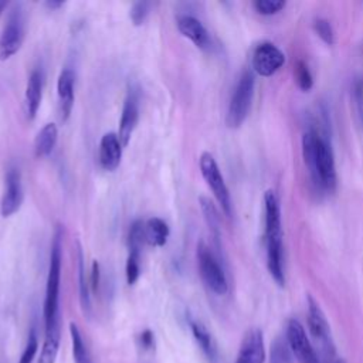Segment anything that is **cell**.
I'll list each match as a JSON object with an SVG mask.
<instances>
[{
	"label": "cell",
	"instance_id": "obj_1",
	"mask_svg": "<svg viewBox=\"0 0 363 363\" xmlns=\"http://www.w3.org/2000/svg\"><path fill=\"white\" fill-rule=\"evenodd\" d=\"M61 264H63V229L57 226L53 236L52 253H50V266L46 284V298L43 307L44 326L60 323V282H61Z\"/></svg>",
	"mask_w": 363,
	"mask_h": 363
},
{
	"label": "cell",
	"instance_id": "obj_2",
	"mask_svg": "<svg viewBox=\"0 0 363 363\" xmlns=\"http://www.w3.org/2000/svg\"><path fill=\"white\" fill-rule=\"evenodd\" d=\"M254 85H256V78L253 71L246 70L239 78L229 104L227 117H226V124L229 128L232 129L240 128L246 121L251 107L253 95H254Z\"/></svg>",
	"mask_w": 363,
	"mask_h": 363
},
{
	"label": "cell",
	"instance_id": "obj_3",
	"mask_svg": "<svg viewBox=\"0 0 363 363\" xmlns=\"http://www.w3.org/2000/svg\"><path fill=\"white\" fill-rule=\"evenodd\" d=\"M26 37V19L22 5H15L8 23L5 25L2 35H0V60L6 61L16 56Z\"/></svg>",
	"mask_w": 363,
	"mask_h": 363
},
{
	"label": "cell",
	"instance_id": "obj_4",
	"mask_svg": "<svg viewBox=\"0 0 363 363\" xmlns=\"http://www.w3.org/2000/svg\"><path fill=\"white\" fill-rule=\"evenodd\" d=\"M199 166L203 179L206 180L208 186L213 192L216 201L219 202L223 213L232 219L233 216V203L230 198V192L225 182V177L220 172V167L210 152H203L199 159Z\"/></svg>",
	"mask_w": 363,
	"mask_h": 363
},
{
	"label": "cell",
	"instance_id": "obj_5",
	"mask_svg": "<svg viewBox=\"0 0 363 363\" xmlns=\"http://www.w3.org/2000/svg\"><path fill=\"white\" fill-rule=\"evenodd\" d=\"M198 266L203 282L212 292L216 295H225L229 291L225 270L205 242L198 244Z\"/></svg>",
	"mask_w": 363,
	"mask_h": 363
},
{
	"label": "cell",
	"instance_id": "obj_6",
	"mask_svg": "<svg viewBox=\"0 0 363 363\" xmlns=\"http://www.w3.org/2000/svg\"><path fill=\"white\" fill-rule=\"evenodd\" d=\"M6 185H5V194L0 202V215L2 218L8 219L16 215L23 203V182H22V173L18 167H12L6 173Z\"/></svg>",
	"mask_w": 363,
	"mask_h": 363
},
{
	"label": "cell",
	"instance_id": "obj_7",
	"mask_svg": "<svg viewBox=\"0 0 363 363\" xmlns=\"http://www.w3.org/2000/svg\"><path fill=\"white\" fill-rule=\"evenodd\" d=\"M138 121H139V91L136 87L131 85L124 101L121 121H119V131H118V136L124 148L128 146L132 138V133L138 125Z\"/></svg>",
	"mask_w": 363,
	"mask_h": 363
},
{
	"label": "cell",
	"instance_id": "obj_8",
	"mask_svg": "<svg viewBox=\"0 0 363 363\" xmlns=\"http://www.w3.org/2000/svg\"><path fill=\"white\" fill-rule=\"evenodd\" d=\"M287 342L299 363H319V359L307 336L304 326L295 319L288 322Z\"/></svg>",
	"mask_w": 363,
	"mask_h": 363
},
{
	"label": "cell",
	"instance_id": "obj_9",
	"mask_svg": "<svg viewBox=\"0 0 363 363\" xmlns=\"http://www.w3.org/2000/svg\"><path fill=\"white\" fill-rule=\"evenodd\" d=\"M316 170L321 189L335 191L336 188V167L331 146L319 135L316 138Z\"/></svg>",
	"mask_w": 363,
	"mask_h": 363
},
{
	"label": "cell",
	"instance_id": "obj_10",
	"mask_svg": "<svg viewBox=\"0 0 363 363\" xmlns=\"http://www.w3.org/2000/svg\"><path fill=\"white\" fill-rule=\"evenodd\" d=\"M285 63L284 53L271 43L260 44L253 54V70L261 77H271Z\"/></svg>",
	"mask_w": 363,
	"mask_h": 363
},
{
	"label": "cell",
	"instance_id": "obj_11",
	"mask_svg": "<svg viewBox=\"0 0 363 363\" xmlns=\"http://www.w3.org/2000/svg\"><path fill=\"white\" fill-rule=\"evenodd\" d=\"M266 349L263 332L257 328L250 329L243 340L236 359V363H264Z\"/></svg>",
	"mask_w": 363,
	"mask_h": 363
},
{
	"label": "cell",
	"instance_id": "obj_12",
	"mask_svg": "<svg viewBox=\"0 0 363 363\" xmlns=\"http://www.w3.org/2000/svg\"><path fill=\"white\" fill-rule=\"evenodd\" d=\"M176 26H177V30L180 32V35L189 39L198 49L206 50L210 47V44H212L210 35L199 19L189 16V15L180 16L177 19Z\"/></svg>",
	"mask_w": 363,
	"mask_h": 363
},
{
	"label": "cell",
	"instance_id": "obj_13",
	"mask_svg": "<svg viewBox=\"0 0 363 363\" xmlns=\"http://www.w3.org/2000/svg\"><path fill=\"white\" fill-rule=\"evenodd\" d=\"M122 143L118 133L108 132L100 142V163L104 170L114 172L118 169L122 160Z\"/></svg>",
	"mask_w": 363,
	"mask_h": 363
},
{
	"label": "cell",
	"instance_id": "obj_14",
	"mask_svg": "<svg viewBox=\"0 0 363 363\" xmlns=\"http://www.w3.org/2000/svg\"><path fill=\"white\" fill-rule=\"evenodd\" d=\"M267 244V267L274 278V281L280 285H285V274H284V263H282V234L266 237Z\"/></svg>",
	"mask_w": 363,
	"mask_h": 363
},
{
	"label": "cell",
	"instance_id": "obj_15",
	"mask_svg": "<svg viewBox=\"0 0 363 363\" xmlns=\"http://www.w3.org/2000/svg\"><path fill=\"white\" fill-rule=\"evenodd\" d=\"M74 84H76V76L71 70L66 69L60 73L59 81H57V93L60 100V111H61V119L66 122L74 108Z\"/></svg>",
	"mask_w": 363,
	"mask_h": 363
},
{
	"label": "cell",
	"instance_id": "obj_16",
	"mask_svg": "<svg viewBox=\"0 0 363 363\" xmlns=\"http://www.w3.org/2000/svg\"><path fill=\"white\" fill-rule=\"evenodd\" d=\"M43 88H44V76L42 70H33L29 76L26 85V111L28 118L33 121L40 109L43 100Z\"/></svg>",
	"mask_w": 363,
	"mask_h": 363
},
{
	"label": "cell",
	"instance_id": "obj_17",
	"mask_svg": "<svg viewBox=\"0 0 363 363\" xmlns=\"http://www.w3.org/2000/svg\"><path fill=\"white\" fill-rule=\"evenodd\" d=\"M189 325H191V331H192L195 340L198 342L199 347L202 349V352L205 353L208 360L210 363H218L219 352H218L216 342H215L212 333L209 332V329L201 321H196V319H191Z\"/></svg>",
	"mask_w": 363,
	"mask_h": 363
},
{
	"label": "cell",
	"instance_id": "obj_18",
	"mask_svg": "<svg viewBox=\"0 0 363 363\" xmlns=\"http://www.w3.org/2000/svg\"><path fill=\"white\" fill-rule=\"evenodd\" d=\"M266 208V237L282 234L281 232V209L280 201L273 191H267L264 195Z\"/></svg>",
	"mask_w": 363,
	"mask_h": 363
},
{
	"label": "cell",
	"instance_id": "obj_19",
	"mask_svg": "<svg viewBox=\"0 0 363 363\" xmlns=\"http://www.w3.org/2000/svg\"><path fill=\"white\" fill-rule=\"evenodd\" d=\"M308 326L309 332L315 339L319 340H328L329 326L325 319V315L322 314L318 302L308 295Z\"/></svg>",
	"mask_w": 363,
	"mask_h": 363
},
{
	"label": "cell",
	"instance_id": "obj_20",
	"mask_svg": "<svg viewBox=\"0 0 363 363\" xmlns=\"http://www.w3.org/2000/svg\"><path fill=\"white\" fill-rule=\"evenodd\" d=\"M77 267H78V294H80V305L81 309L85 315L91 314V294H90V282L87 278V271H85V258H84V251L77 242Z\"/></svg>",
	"mask_w": 363,
	"mask_h": 363
},
{
	"label": "cell",
	"instance_id": "obj_21",
	"mask_svg": "<svg viewBox=\"0 0 363 363\" xmlns=\"http://www.w3.org/2000/svg\"><path fill=\"white\" fill-rule=\"evenodd\" d=\"M61 340V323L46 328V336L39 363H56Z\"/></svg>",
	"mask_w": 363,
	"mask_h": 363
},
{
	"label": "cell",
	"instance_id": "obj_22",
	"mask_svg": "<svg viewBox=\"0 0 363 363\" xmlns=\"http://www.w3.org/2000/svg\"><path fill=\"white\" fill-rule=\"evenodd\" d=\"M59 139V129L56 124H46L36 136L35 155L36 157H46L52 155Z\"/></svg>",
	"mask_w": 363,
	"mask_h": 363
},
{
	"label": "cell",
	"instance_id": "obj_23",
	"mask_svg": "<svg viewBox=\"0 0 363 363\" xmlns=\"http://www.w3.org/2000/svg\"><path fill=\"white\" fill-rule=\"evenodd\" d=\"M199 205H201V209H202V213H203V218L206 220V225L209 226V230H210V234L218 246V249L220 250V242H222V227H220V216H219V212L215 206V203L209 199V198H205V196H201L199 198Z\"/></svg>",
	"mask_w": 363,
	"mask_h": 363
},
{
	"label": "cell",
	"instance_id": "obj_24",
	"mask_svg": "<svg viewBox=\"0 0 363 363\" xmlns=\"http://www.w3.org/2000/svg\"><path fill=\"white\" fill-rule=\"evenodd\" d=\"M169 234V226L159 218H150L145 223V240L153 247H163L167 243Z\"/></svg>",
	"mask_w": 363,
	"mask_h": 363
},
{
	"label": "cell",
	"instance_id": "obj_25",
	"mask_svg": "<svg viewBox=\"0 0 363 363\" xmlns=\"http://www.w3.org/2000/svg\"><path fill=\"white\" fill-rule=\"evenodd\" d=\"M70 335H71V343H73V357L76 363H93L90 350L84 342V338L80 332V328L77 323H70Z\"/></svg>",
	"mask_w": 363,
	"mask_h": 363
},
{
	"label": "cell",
	"instance_id": "obj_26",
	"mask_svg": "<svg viewBox=\"0 0 363 363\" xmlns=\"http://www.w3.org/2000/svg\"><path fill=\"white\" fill-rule=\"evenodd\" d=\"M145 223L142 220H135L131 225L129 236H128V244H129V253H139L142 244L145 243Z\"/></svg>",
	"mask_w": 363,
	"mask_h": 363
},
{
	"label": "cell",
	"instance_id": "obj_27",
	"mask_svg": "<svg viewBox=\"0 0 363 363\" xmlns=\"http://www.w3.org/2000/svg\"><path fill=\"white\" fill-rule=\"evenodd\" d=\"M270 363H292L291 352L287 340L277 339L271 346V356Z\"/></svg>",
	"mask_w": 363,
	"mask_h": 363
},
{
	"label": "cell",
	"instance_id": "obj_28",
	"mask_svg": "<svg viewBox=\"0 0 363 363\" xmlns=\"http://www.w3.org/2000/svg\"><path fill=\"white\" fill-rule=\"evenodd\" d=\"M285 8L284 0H257L254 9L263 16H273L280 13Z\"/></svg>",
	"mask_w": 363,
	"mask_h": 363
},
{
	"label": "cell",
	"instance_id": "obj_29",
	"mask_svg": "<svg viewBox=\"0 0 363 363\" xmlns=\"http://www.w3.org/2000/svg\"><path fill=\"white\" fill-rule=\"evenodd\" d=\"M141 254L139 253H129L128 260H126V267H125V274H126V282L128 285H133L139 275H141Z\"/></svg>",
	"mask_w": 363,
	"mask_h": 363
},
{
	"label": "cell",
	"instance_id": "obj_30",
	"mask_svg": "<svg viewBox=\"0 0 363 363\" xmlns=\"http://www.w3.org/2000/svg\"><path fill=\"white\" fill-rule=\"evenodd\" d=\"M295 78H297L298 87L302 91H309L312 88V85H314L312 76H311V73L308 70V66L304 61H298V64L295 67Z\"/></svg>",
	"mask_w": 363,
	"mask_h": 363
},
{
	"label": "cell",
	"instance_id": "obj_31",
	"mask_svg": "<svg viewBox=\"0 0 363 363\" xmlns=\"http://www.w3.org/2000/svg\"><path fill=\"white\" fill-rule=\"evenodd\" d=\"M39 350V339L36 335V331L32 329L29 333V339H28V345L22 353V357L19 360V363H33L36 355Z\"/></svg>",
	"mask_w": 363,
	"mask_h": 363
},
{
	"label": "cell",
	"instance_id": "obj_32",
	"mask_svg": "<svg viewBox=\"0 0 363 363\" xmlns=\"http://www.w3.org/2000/svg\"><path fill=\"white\" fill-rule=\"evenodd\" d=\"M149 8L150 5L146 4V2H135L131 8V12H129V18H131V22L133 23V26H142L149 15Z\"/></svg>",
	"mask_w": 363,
	"mask_h": 363
},
{
	"label": "cell",
	"instance_id": "obj_33",
	"mask_svg": "<svg viewBox=\"0 0 363 363\" xmlns=\"http://www.w3.org/2000/svg\"><path fill=\"white\" fill-rule=\"evenodd\" d=\"M315 32L316 35L321 37V40L328 44V46H332L335 43V35H333V29L331 26V23L325 19H318L315 20Z\"/></svg>",
	"mask_w": 363,
	"mask_h": 363
},
{
	"label": "cell",
	"instance_id": "obj_34",
	"mask_svg": "<svg viewBox=\"0 0 363 363\" xmlns=\"http://www.w3.org/2000/svg\"><path fill=\"white\" fill-rule=\"evenodd\" d=\"M100 282H101V270H100V263L97 260L93 261L91 266V278H90V288L97 292L100 288Z\"/></svg>",
	"mask_w": 363,
	"mask_h": 363
},
{
	"label": "cell",
	"instance_id": "obj_35",
	"mask_svg": "<svg viewBox=\"0 0 363 363\" xmlns=\"http://www.w3.org/2000/svg\"><path fill=\"white\" fill-rule=\"evenodd\" d=\"M139 342H141V346L146 350L152 349L155 346V335L150 329H145L141 332L139 335Z\"/></svg>",
	"mask_w": 363,
	"mask_h": 363
},
{
	"label": "cell",
	"instance_id": "obj_36",
	"mask_svg": "<svg viewBox=\"0 0 363 363\" xmlns=\"http://www.w3.org/2000/svg\"><path fill=\"white\" fill-rule=\"evenodd\" d=\"M64 5V2H56V0H52V2H46V6L52 11H56V9H60L61 6Z\"/></svg>",
	"mask_w": 363,
	"mask_h": 363
},
{
	"label": "cell",
	"instance_id": "obj_37",
	"mask_svg": "<svg viewBox=\"0 0 363 363\" xmlns=\"http://www.w3.org/2000/svg\"><path fill=\"white\" fill-rule=\"evenodd\" d=\"M8 2H5V0H0V16L4 15V12H5V9L8 8Z\"/></svg>",
	"mask_w": 363,
	"mask_h": 363
},
{
	"label": "cell",
	"instance_id": "obj_38",
	"mask_svg": "<svg viewBox=\"0 0 363 363\" xmlns=\"http://www.w3.org/2000/svg\"><path fill=\"white\" fill-rule=\"evenodd\" d=\"M335 363H345V362H343V360H342V359H338V360H336V362H335Z\"/></svg>",
	"mask_w": 363,
	"mask_h": 363
}]
</instances>
